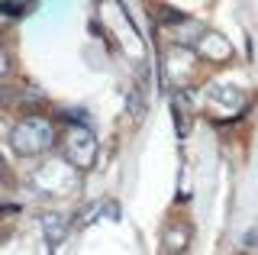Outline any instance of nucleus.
I'll return each mask as SVG.
<instances>
[{"label":"nucleus","instance_id":"4","mask_svg":"<svg viewBox=\"0 0 258 255\" xmlns=\"http://www.w3.org/2000/svg\"><path fill=\"white\" fill-rule=\"evenodd\" d=\"M7 71H10V65H7V55L0 52V75H7Z\"/></svg>","mask_w":258,"mask_h":255},{"label":"nucleus","instance_id":"3","mask_svg":"<svg viewBox=\"0 0 258 255\" xmlns=\"http://www.w3.org/2000/svg\"><path fill=\"white\" fill-rule=\"evenodd\" d=\"M245 249H258V229H252V233L245 236Z\"/></svg>","mask_w":258,"mask_h":255},{"label":"nucleus","instance_id":"1","mask_svg":"<svg viewBox=\"0 0 258 255\" xmlns=\"http://www.w3.org/2000/svg\"><path fill=\"white\" fill-rule=\"evenodd\" d=\"M10 142H13L16 152L36 155V152H42V149L52 146V123L42 119V116H29L10 133Z\"/></svg>","mask_w":258,"mask_h":255},{"label":"nucleus","instance_id":"5","mask_svg":"<svg viewBox=\"0 0 258 255\" xmlns=\"http://www.w3.org/2000/svg\"><path fill=\"white\" fill-rule=\"evenodd\" d=\"M0 174H4V158H0Z\"/></svg>","mask_w":258,"mask_h":255},{"label":"nucleus","instance_id":"2","mask_svg":"<svg viewBox=\"0 0 258 255\" xmlns=\"http://www.w3.org/2000/svg\"><path fill=\"white\" fill-rule=\"evenodd\" d=\"M42 229H45V239L52 245H58L61 239H64V223L58 213H48V217H42Z\"/></svg>","mask_w":258,"mask_h":255}]
</instances>
